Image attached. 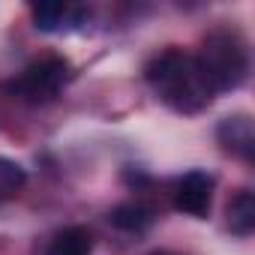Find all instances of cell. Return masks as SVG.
<instances>
[{
  "instance_id": "cell-1",
  "label": "cell",
  "mask_w": 255,
  "mask_h": 255,
  "mask_svg": "<svg viewBox=\"0 0 255 255\" xmlns=\"http://www.w3.org/2000/svg\"><path fill=\"white\" fill-rule=\"evenodd\" d=\"M144 78L156 90V96L180 114H195V111L207 108L216 96L210 90L195 54H186L180 48L159 51L144 66Z\"/></svg>"
},
{
  "instance_id": "cell-2",
  "label": "cell",
  "mask_w": 255,
  "mask_h": 255,
  "mask_svg": "<svg viewBox=\"0 0 255 255\" xmlns=\"http://www.w3.org/2000/svg\"><path fill=\"white\" fill-rule=\"evenodd\" d=\"M213 93L237 90L249 75V48L237 27H213L195 54Z\"/></svg>"
},
{
  "instance_id": "cell-3",
  "label": "cell",
  "mask_w": 255,
  "mask_h": 255,
  "mask_svg": "<svg viewBox=\"0 0 255 255\" xmlns=\"http://www.w3.org/2000/svg\"><path fill=\"white\" fill-rule=\"evenodd\" d=\"M66 81H69V60L66 57H42V60L30 63L9 84V90L27 102H48L60 93V87Z\"/></svg>"
},
{
  "instance_id": "cell-4",
  "label": "cell",
  "mask_w": 255,
  "mask_h": 255,
  "mask_svg": "<svg viewBox=\"0 0 255 255\" xmlns=\"http://www.w3.org/2000/svg\"><path fill=\"white\" fill-rule=\"evenodd\" d=\"M210 201H213V180L204 171H189L180 177L177 192H174V204L177 210L195 216V219H207L210 216Z\"/></svg>"
},
{
  "instance_id": "cell-5",
  "label": "cell",
  "mask_w": 255,
  "mask_h": 255,
  "mask_svg": "<svg viewBox=\"0 0 255 255\" xmlns=\"http://www.w3.org/2000/svg\"><path fill=\"white\" fill-rule=\"evenodd\" d=\"M216 141L222 144L225 153L252 162L255 156V126L249 114H231L216 126Z\"/></svg>"
},
{
  "instance_id": "cell-6",
  "label": "cell",
  "mask_w": 255,
  "mask_h": 255,
  "mask_svg": "<svg viewBox=\"0 0 255 255\" xmlns=\"http://www.w3.org/2000/svg\"><path fill=\"white\" fill-rule=\"evenodd\" d=\"M153 207L141 204V201H123L108 213V222L120 231H129V234H141L153 225Z\"/></svg>"
},
{
  "instance_id": "cell-7",
  "label": "cell",
  "mask_w": 255,
  "mask_h": 255,
  "mask_svg": "<svg viewBox=\"0 0 255 255\" xmlns=\"http://www.w3.org/2000/svg\"><path fill=\"white\" fill-rule=\"evenodd\" d=\"M225 216H228V228L231 234L237 237H249L255 231V195L249 189H240L228 207H225Z\"/></svg>"
},
{
  "instance_id": "cell-8",
  "label": "cell",
  "mask_w": 255,
  "mask_h": 255,
  "mask_svg": "<svg viewBox=\"0 0 255 255\" xmlns=\"http://www.w3.org/2000/svg\"><path fill=\"white\" fill-rule=\"evenodd\" d=\"M93 252V234L81 225L63 228L45 249V255H90Z\"/></svg>"
},
{
  "instance_id": "cell-9",
  "label": "cell",
  "mask_w": 255,
  "mask_h": 255,
  "mask_svg": "<svg viewBox=\"0 0 255 255\" xmlns=\"http://www.w3.org/2000/svg\"><path fill=\"white\" fill-rule=\"evenodd\" d=\"M24 183H27V171L18 162L0 156V204L9 201V198H15L24 189Z\"/></svg>"
},
{
  "instance_id": "cell-10",
  "label": "cell",
  "mask_w": 255,
  "mask_h": 255,
  "mask_svg": "<svg viewBox=\"0 0 255 255\" xmlns=\"http://www.w3.org/2000/svg\"><path fill=\"white\" fill-rule=\"evenodd\" d=\"M69 6L66 3H39L33 6V21L39 30L45 33H54V30H63V21L69 18Z\"/></svg>"
}]
</instances>
